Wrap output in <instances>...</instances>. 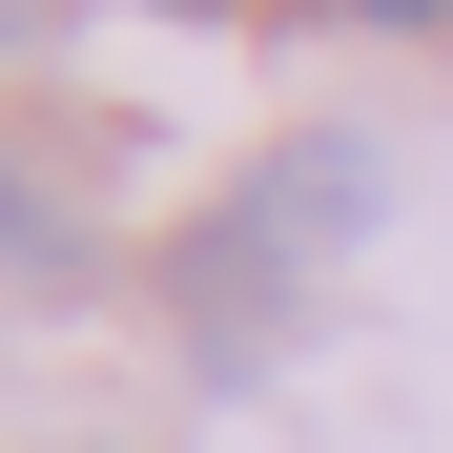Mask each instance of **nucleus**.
<instances>
[{
	"label": "nucleus",
	"instance_id": "nucleus-1",
	"mask_svg": "<svg viewBox=\"0 0 453 453\" xmlns=\"http://www.w3.org/2000/svg\"><path fill=\"white\" fill-rule=\"evenodd\" d=\"M371 206H392V165H371V144H268L206 226H165V268H144V288L186 310V350H206V371H248V350L288 330V288H310Z\"/></svg>",
	"mask_w": 453,
	"mask_h": 453
},
{
	"label": "nucleus",
	"instance_id": "nucleus-2",
	"mask_svg": "<svg viewBox=\"0 0 453 453\" xmlns=\"http://www.w3.org/2000/svg\"><path fill=\"white\" fill-rule=\"evenodd\" d=\"M0 268H21V288H83V268H104V248H83V206H62L21 144H0Z\"/></svg>",
	"mask_w": 453,
	"mask_h": 453
},
{
	"label": "nucleus",
	"instance_id": "nucleus-3",
	"mask_svg": "<svg viewBox=\"0 0 453 453\" xmlns=\"http://www.w3.org/2000/svg\"><path fill=\"white\" fill-rule=\"evenodd\" d=\"M350 21H392V42H412V21H453V0H350Z\"/></svg>",
	"mask_w": 453,
	"mask_h": 453
},
{
	"label": "nucleus",
	"instance_id": "nucleus-4",
	"mask_svg": "<svg viewBox=\"0 0 453 453\" xmlns=\"http://www.w3.org/2000/svg\"><path fill=\"white\" fill-rule=\"evenodd\" d=\"M144 21H248V0H144Z\"/></svg>",
	"mask_w": 453,
	"mask_h": 453
},
{
	"label": "nucleus",
	"instance_id": "nucleus-5",
	"mask_svg": "<svg viewBox=\"0 0 453 453\" xmlns=\"http://www.w3.org/2000/svg\"><path fill=\"white\" fill-rule=\"evenodd\" d=\"M42 21H62V0H0V42H42Z\"/></svg>",
	"mask_w": 453,
	"mask_h": 453
}]
</instances>
